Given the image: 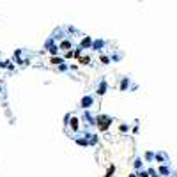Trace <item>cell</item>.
<instances>
[{"label":"cell","instance_id":"cell-1","mask_svg":"<svg viewBox=\"0 0 177 177\" xmlns=\"http://www.w3.org/2000/svg\"><path fill=\"white\" fill-rule=\"evenodd\" d=\"M108 124H110V121H108L106 117H103V119H101V129H105V127L108 126Z\"/></svg>","mask_w":177,"mask_h":177}]
</instances>
